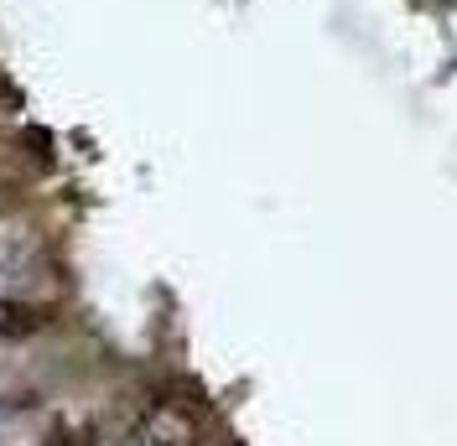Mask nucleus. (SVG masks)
<instances>
[{"label":"nucleus","instance_id":"4","mask_svg":"<svg viewBox=\"0 0 457 446\" xmlns=\"http://www.w3.org/2000/svg\"><path fill=\"white\" fill-rule=\"evenodd\" d=\"M0 276H5V260H0Z\"/></svg>","mask_w":457,"mask_h":446},{"label":"nucleus","instance_id":"1","mask_svg":"<svg viewBox=\"0 0 457 446\" xmlns=\"http://www.w3.org/2000/svg\"><path fill=\"white\" fill-rule=\"evenodd\" d=\"M114 446H193V420L177 416V410H151L125 431V442Z\"/></svg>","mask_w":457,"mask_h":446},{"label":"nucleus","instance_id":"3","mask_svg":"<svg viewBox=\"0 0 457 446\" xmlns=\"http://www.w3.org/2000/svg\"><path fill=\"white\" fill-rule=\"evenodd\" d=\"M37 446H99V442H94V431H88V425H53Z\"/></svg>","mask_w":457,"mask_h":446},{"label":"nucleus","instance_id":"2","mask_svg":"<svg viewBox=\"0 0 457 446\" xmlns=\"http://www.w3.org/2000/svg\"><path fill=\"white\" fill-rule=\"evenodd\" d=\"M53 322V307L42 301H21V296H5L0 291V343H16V337H31Z\"/></svg>","mask_w":457,"mask_h":446}]
</instances>
